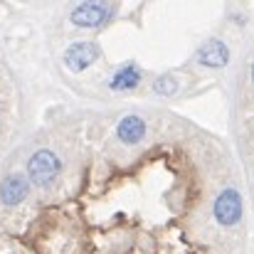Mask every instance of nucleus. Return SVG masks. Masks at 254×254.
<instances>
[{
  "mask_svg": "<svg viewBox=\"0 0 254 254\" xmlns=\"http://www.w3.org/2000/svg\"><path fill=\"white\" fill-rule=\"evenodd\" d=\"M116 136H119L121 143L133 146V143L143 141V136H146V121L141 116H133V114L131 116H124L119 121V126H116Z\"/></svg>",
  "mask_w": 254,
  "mask_h": 254,
  "instance_id": "obj_8",
  "label": "nucleus"
},
{
  "mask_svg": "<svg viewBox=\"0 0 254 254\" xmlns=\"http://www.w3.org/2000/svg\"><path fill=\"white\" fill-rule=\"evenodd\" d=\"M153 91L156 94H163V96H173L175 91H178V79H173V77H161L158 82H153Z\"/></svg>",
  "mask_w": 254,
  "mask_h": 254,
  "instance_id": "obj_9",
  "label": "nucleus"
},
{
  "mask_svg": "<svg viewBox=\"0 0 254 254\" xmlns=\"http://www.w3.org/2000/svg\"><path fill=\"white\" fill-rule=\"evenodd\" d=\"M27 192H30V180L20 173H12L0 183V202L7 205V207L20 205L27 197Z\"/></svg>",
  "mask_w": 254,
  "mask_h": 254,
  "instance_id": "obj_6",
  "label": "nucleus"
},
{
  "mask_svg": "<svg viewBox=\"0 0 254 254\" xmlns=\"http://www.w3.org/2000/svg\"><path fill=\"white\" fill-rule=\"evenodd\" d=\"M141 67L136 62H124L121 67L114 69V74L109 77V89L114 91H133L141 84Z\"/></svg>",
  "mask_w": 254,
  "mask_h": 254,
  "instance_id": "obj_7",
  "label": "nucleus"
},
{
  "mask_svg": "<svg viewBox=\"0 0 254 254\" xmlns=\"http://www.w3.org/2000/svg\"><path fill=\"white\" fill-rule=\"evenodd\" d=\"M195 60L202 64V67H210V69H222L227 67L230 62V50L222 40H207L205 45H200Z\"/></svg>",
  "mask_w": 254,
  "mask_h": 254,
  "instance_id": "obj_5",
  "label": "nucleus"
},
{
  "mask_svg": "<svg viewBox=\"0 0 254 254\" xmlns=\"http://www.w3.org/2000/svg\"><path fill=\"white\" fill-rule=\"evenodd\" d=\"M252 79H254V64H252Z\"/></svg>",
  "mask_w": 254,
  "mask_h": 254,
  "instance_id": "obj_10",
  "label": "nucleus"
},
{
  "mask_svg": "<svg viewBox=\"0 0 254 254\" xmlns=\"http://www.w3.org/2000/svg\"><path fill=\"white\" fill-rule=\"evenodd\" d=\"M116 12H119V7L114 2H82V5H77L72 10L69 20L77 27L96 30V27H104Z\"/></svg>",
  "mask_w": 254,
  "mask_h": 254,
  "instance_id": "obj_2",
  "label": "nucleus"
},
{
  "mask_svg": "<svg viewBox=\"0 0 254 254\" xmlns=\"http://www.w3.org/2000/svg\"><path fill=\"white\" fill-rule=\"evenodd\" d=\"M212 215L222 227H232L242 220V195L235 188H225L212 205Z\"/></svg>",
  "mask_w": 254,
  "mask_h": 254,
  "instance_id": "obj_3",
  "label": "nucleus"
},
{
  "mask_svg": "<svg viewBox=\"0 0 254 254\" xmlns=\"http://www.w3.org/2000/svg\"><path fill=\"white\" fill-rule=\"evenodd\" d=\"M60 170H62V161L52 151L42 148V151L32 153L27 161V180L37 188H47L60 175Z\"/></svg>",
  "mask_w": 254,
  "mask_h": 254,
  "instance_id": "obj_1",
  "label": "nucleus"
},
{
  "mask_svg": "<svg viewBox=\"0 0 254 254\" xmlns=\"http://www.w3.org/2000/svg\"><path fill=\"white\" fill-rule=\"evenodd\" d=\"M101 57V50L91 42V40H79V42H72L67 50H64V55H62V62H64V67L69 69V72H84L89 69L96 60Z\"/></svg>",
  "mask_w": 254,
  "mask_h": 254,
  "instance_id": "obj_4",
  "label": "nucleus"
}]
</instances>
